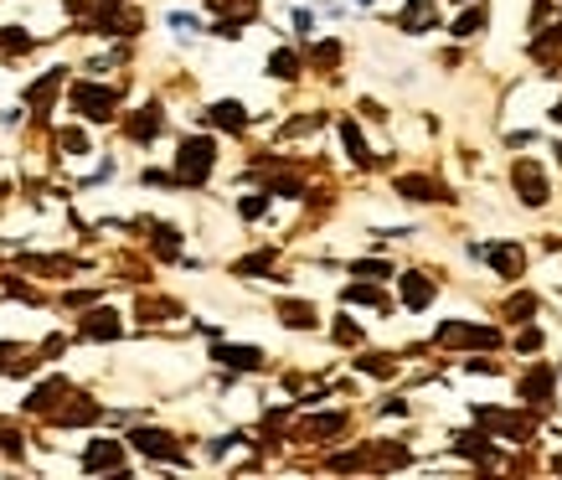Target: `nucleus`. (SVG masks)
Wrapping results in <instances>:
<instances>
[{
    "label": "nucleus",
    "mask_w": 562,
    "mask_h": 480,
    "mask_svg": "<svg viewBox=\"0 0 562 480\" xmlns=\"http://www.w3.org/2000/svg\"><path fill=\"white\" fill-rule=\"evenodd\" d=\"M300 72H305V57L294 47H273L269 52V78L273 83H300Z\"/></svg>",
    "instance_id": "nucleus-17"
},
{
    "label": "nucleus",
    "mask_w": 562,
    "mask_h": 480,
    "mask_svg": "<svg viewBox=\"0 0 562 480\" xmlns=\"http://www.w3.org/2000/svg\"><path fill=\"white\" fill-rule=\"evenodd\" d=\"M357 367L367 372V378H392V361L382 357V351H367V357H357Z\"/></svg>",
    "instance_id": "nucleus-34"
},
{
    "label": "nucleus",
    "mask_w": 562,
    "mask_h": 480,
    "mask_svg": "<svg viewBox=\"0 0 562 480\" xmlns=\"http://www.w3.org/2000/svg\"><path fill=\"white\" fill-rule=\"evenodd\" d=\"M78 470H88V476H124L130 470V445L114 439V434H93L83 455H78Z\"/></svg>",
    "instance_id": "nucleus-4"
},
{
    "label": "nucleus",
    "mask_w": 562,
    "mask_h": 480,
    "mask_svg": "<svg viewBox=\"0 0 562 480\" xmlns=\"http://www.w3.org/2000/svg\"><path fill=\"white\" fill-rule=\"evenodd\" d=\"M145 227H150L155 258H160V264H176V258H181V248H187V233H181L176 223H145Z\"/></svg>",
    "instance_id": "nucleus-14"
},
{
    "label": "nucleus",
    "mask_w": 562,
    "mask_h": 480,
    "mask_svg": "<svg viewBox=\"0 0 562 480\" xmlns=\"http://www.w3.org/2000/svg\"><path fill=\"white\" fill-rule=\"evenodd\" d=\"M63 88H68V63H57V68H47L42 78H32V83H26V93H21L26 114H32V120H42L52 103L63 99Z\"/></svg>",
    "instance_id": "nucleus-8"
},
{
    "label": "nucleus",
    "mask_w": 562,
    "mask_h": 480,
    "mask_svg": "<svg viewBox=\"0 0 562 480\" xmlns=\"http://www.w3.org/2000/svg\"><path fill=\"white\" fill-rule=\"evenodd\" d=\"M88 5H130V0H88Z\"/></svg>",
    "instance_id": "nucleus-41"
},
{
    "label": "nucleus",
    "mask_w": 562,
    "mask_h": 480,
    "mask_svg": "<svg viewBox=\"0 0 562 480\" xmlns=\"http://www.w3.org/2000/svg\"><path fill=\"white\" fill-rule=\"evenodd\" d=\"M290 32L294 36H310V32H315V11H310V5H294V11H290Z\"/></svg>",
    "instance_id": "nucleus-35"
},
{
    "label": "nucleus",
    "mask_w": 562,
    "mask_h": 480,
    "mask_svg": "<svg viewBox=\"0 0 562 480\" xmlns=\"http://www.w3.org/2000/svg\"><path fill=\"white\" fill-rule=\"evenodd\" d=\"M26 120H32V114H26V103H5V109H0V130H21Z\"/></svg>",
    "instance_id": "nucleus-36"
},
{
    "label": "nucleus",
    "mask_w": 562,
    "mask_h": 480,
    "mask_svg": "<svg viewBox=\"0 0 562 480\" xmlns=\"http://www.w3.org/2000/svg\"><path fill=\"white\" fill-rule=\"evenodd\" d=\"M346 275L351 279H376V284H382V279H392V264L387 258H351V269H346Z\"/></svg>",
    "instance_id": "nucleus-25"
},
{
    "label": "nucleus",
    "mask_w": 562,
    "mask_h": 480,
    "mask_svg": "<svg viewBox=\"0 0 562 480\" xmlns=\"http://www.w3.org/2000/svg\"><path fill=\"white\" fill-rule=\"evenodd\" d=\"M243 445H254V439H248V434H243V429H233V434H217V439L206 445V460H227V455H233V449H243Z\"/></svg>",
    "instance_id": "nucleus-26"
},
{
    "label": "nucleus",
    "mask_w": 562,
    "mask_h": 480,
    "mask_svg": "<svg viewBox=\"0 0 562 480\" xmlns=\"http://www.w3.org/2000/svg\"><path fill=\"white\" fill-rule=\"evenodd\" d=\"M273 315H279L284 331H321V310L310 305V300H294V294H284V300L273 305Z\"/></svg>",
    "instance_id": "nucleus-13"
},
{
    "label": "nucleus",
    "mask_w": 562,
    "mask_h": 480,
    "mask_svg": "<svg viewBox=\"0 0 562 480\" xmlns=\"http://www.w3.org/2000/svg\"><path fill=\"white\" fill-rule=\"evenodd\" d=\"M68 346H72V336H63V331H52V336H42V342H36V357H42V361H57L63 351H68Z\"/></svg>",
    "instance_id": "nucleus-31"
},
{
    "label": "nucleus",
    "mask_w": 562,
    "mask_h": 480,
    "mask_svg": "<svg viewBox=\"0 0 562 480\" xmlns=\"http://www.w3.org/2000/svg\"><path fill=\"white\" fill-rule=\"evenodd\" d=\"M330 342L336 346H361V326L351 315H336V326H330Z\"/></svg>",
    "instance_id": "nucleus-30"
},
{
    "label": "nucleus",
    "mask_w": 562,
    "mask_h": 480,
    "mask_svg": "<svg viewBox=\"0 0 562 480\" xmlns=\"http://www.w3.org/2000/svg\"><path fill=\"white\" fill-rule=\"evenodd\" d=\"M217 171V135L202 130V135H187L176 145L171 155V176H176V191H202Z\"/></svg>",
    "instance_id": "nucleus-2"
},
{
    "label": "nucleus",
    "mask_w": 562,
    "mask_h": 480,
    "mask_svg": "<svg viewBox=\"0 0 562 480\" xmlns=\"http://www.w3.org/2000/svg\"><path fill=\"white\" fill-rule=\"evenodd\" d=\"M47 424L57 434H72V429H93V424H103V403L99 398H88V393H78V388H72L68 398H63V403H57V409L47 413Z\"/></svg>",
    "instance_id": "nucleus-7"
},
{
    "label": "nucleus",
    "mask_w": 562,
    "mask_h": 480,
    "mask_svg": "<svg viewBox=\"0 0 562 480\" xmlns=\"http://www.w3.org/2000/svg\"><path fill=\"white\" fill-rule=\"evenodd\" d=\"M346 429H351L346 413H310V418H300V439L305 445H336Z\"/></svg>",
    "instance_id": "nucleus-12"
},
{
    "label": "nucleus",
    "mask_w": 562,
    "mask_h": 480,
    "mask_svg": "<svg viewBox=\"0 0 562 480\" xmlns=\"http://www.w3.org/2000/svg\"><path fill=\"white\" fill-rule=\"evenodd\" d=\"M52 145H57V155H68V160H83V155H93V135L83 130V120L68 124V130H57V135H52Z\"/></svg>",
    "instance_id": "nucleus-16"
},
{
    "label": "nucleus",
    "mask_w": 562,
    "mask_h": 480,
    "mask_svg": "<svg viewBox=\"0 0 562 480\" xmlns=\"http://www.w3.org/2000/svg\"><path fill=\"white\" fill-rule=\"evenodd\" d=\"M124 315L114 305H99V300H93V305L83 310V315H78V326H72V342H88V346H109V342H124Z\"/></svg>",
    "instance_id": "nucleus-5"
},
{
    "label": "nucleus",
    "mask_w": 562,
    "mask_h": 480,
    "mask_svg": "<svg viewBox=\"0 0 562 480\" xmlns=\"http://www.w3.org/2000/svg\"><path fill=\"white\" fill-rule=\"evenodd\" d=\"M357 5H372V0H357Z\"/></svg>",
    "instance_id": "nucleus-42"
},
{
    "label": "nucleus",
    "mask_w": 562,
    "mask_h": 480,
    "mask_svg": "<svg viewBox=\"0 0 562 480\" xmlns=\"http://www.w3.org/2000/svg\"><path fill=\"white\" fill-rule=\"evenodd\" d=\"M273 248H258V254H243V258H233V275L238 279H263V275H273Z\"/></svg>",
    "instance_id": "nucleus-19"
},
{
    "label": "nucleus",
    "mask_w": 562,
    "mask_h": 480,
    "mask_svg": "<svg viewBox=\"0 0 562 480\" xmlns=\"http://www.w3.org/2000/svg\"><path fill=\"white\" fill-rule=\"evenodd\" d=\"M516 176H521V187H527V191H521V197H527L531 206L542 202V197H547V181H542V171H531V166H521V171H516Z\"/></svg>",
    "instance_id": "nucleus-33"
},
{
    "label": "nucleus",
    "mask_w": 562,
    "mask_h": 480,
    "mask_svg": "<svg viewBox=\"0 0 562 480\" xmlns=\"http://www.w3.org/2000/svg\"><path fill=\"white\" fill-rule=\"evenodd\" d=\"M202 124L212 130V135H248L254 109H248V103H238V99H217V103H206Z\"/></svg>",
    "instance_id": "nucleus-10"
},
{
    "label": "nucleus",
    "mask_w": 562,
    "mask_h": 480,
    "mask_svg": "<svg viewBox=\"0 0 562 480\" xmlns=\"http://www.w3.org/2000/svg\"><path fill=\"white\" fill-rule=\"evenodd\" d=\"M428 300H434V284H428L424 275H403V305H408V310H424Z\"/></svg>",
    "instance_id": "nucleus-24"
},
{
    "label": "nucleus",
    "mask_w": 562,
    "mask_h": 480,
    "mask_svg": "<svg viewBox=\"0 0 562 480\" xmlns=\"http://www.w3.org/2000/svg\"><path fill=\"white\" fill-rule=\"evenodd\" d=\"M336 135H341V145H346V155L357 160V166H372V150H367V139H361V130L351 120H341L336 124Z\"/></svg>",
    "instance_id": "nucleus-22"
},
{
    "label": "nucleus",
    "mask_w": 562,
    "mask_h": 480,
    "mask_svg": "<svg viewBox=\"0 0 562 480\" xmlns=\"http://www.w3.org/2000/svg\"><path fill=\"white\" fill-rule=\"evenodd\" d=\"M0 460H11V465L26 460V434L16 424H0Z\"/></svg>",
    "instance_id": "nucleus-23"
},
{
    "label": "nucleus",
    "mask_w": 562,
    "mask_h": 480,
    "mask_svg": "<svg viewBox=\"0 0 562 480\" xmlns=\"http://www.w3.org/2000/svg\"><path fill=\"white\" fill-rule=\"evenodd\" d=\"M397 191H403L408 202H428V197H439V187H428L424 176H403V181H397Z\"/></svg>",
    "instance_id": "nucleus-32"
},
{
    "label": "nucleus",
    "mask_w": 562,
    "mask_h": 480,
    "mask_svg": "<svg viewBox=\"0 0 562 480\" xmlns=\"http://www.w3.org/2000/svg\"><path fill=\"white\" fill-rule=\"evenodd\" d=\"M32 47H36V36L26 32V26H16V21L0 26V57H26Z\"/></svg>",
    "instance_id": "nucleus-20"
},
{
    "label": "nucleus",
    "mask_w": 562,
    "mask_h": 480,
    "mask_svg": "<svg viewBox=\"0 0 562 480\" xmlns=\"http://www.w3.org/2000/svg\"><path fill=\"white\" fill-rule=\"evenodd\" d=\"M305 57V68H315V72H336L341 68V57H346V47L336 42V36H325V42H310V52H300Z\"/></svg>",
    "instance_id": "nucleus-15"
},
{
    "label": "nucleus",
    "mask_w": 562,
    "mask_h": 480,
    "mask_svg": "<svg viewBox=\"0 0 562 480\" xmlns=\"http://www.w3.org/2000/svg\"><path fill=\"white\" fill-rule=\"evenodd\" d=\"M166 26H171L181 42H191V36H206L202 16H191V11H171V16H166Z\"/></svg>",
    "instance_id": "nucleus-27"
},
{
    "label": "nucleus",
    "mask_w": 562,
    "mask_h": 480,
    "mask_svg": "<svg viewBox=\"0 0 562 480\" xmlns=\"http://www.w3.org/2000/svg\"><path fill=\"white\" fill-rule=\"evenodd\" d=\"M114 171H120V160H114V155H103L99 166H93V171L78 181V191H93V187H103V181H114Z\"/></svg>",
    "instance_id": "nucleus-28"
},
{
    "label": "nucleus",
    "mask_w": 562,
    "mask_h": 480,
    "mask_svg": "<svg viewBox=\"0 0 562 480\" xmlns=\"http://www.w3.org/2000/svg\"><path fill=\"white\" fill-rule=\"evenodd\" d=\"M68 393H72L68 378H42V382H32V388H26V398H21V413H26V418H47V413L57 409V403H63Z\"/></svg>",
    "instance_id": "nucleus-11"
},
{
    "label": "nucleus",
    "mask_w": 562,
    "mask_h": 480,
    "mask_svg": "<svg viewBox=\"0 0 562 480\" xmlns=\"http://www.w3.org/2000/svg\"><path fill=\"white\" fill-rule=\"evenodd\" d=\"M93 300H99V290H72V294H63V305H68V310H88Z\"/></svg>",
    "instance_id": "nucleus-39"
},
{
    "label": "nucleus",
    "mask_w": 562,
    "mask_h": 480,
    "mask_svg": "<svg viewBox=\"0 0 562 480\" xmlns=\"http://www.w3.org/2000/svg\"><path fill=\"white\" fill-rule=\"evenodd\" d=\"M206 357H212V367H222V372H233V378H243V372H263V367H269V351H263V346H248V342H222V336H212V346H206Z\"/></svg>",
    "instance_id": "nucleus-6"
},
{
    "label": "nucleus",
    "mask_w": 562,
    "mask_h": 480,
    "mask_svg": "<svg viewBox=\"0 0 562 480\" xmlns=\"http://www.w3.org/2000/svg\"><path fill=\"white\" fill-rule=\"evenodd\" d=\"M480 26H485V11H464V16L454 21V32H460V36H475Z\"/></svg>",
    "instance_id": "nucleus-38"
},
{
    "label": "nucleus",
    "mask_w": 562,
    "mask_h": 480,
    "mask_svg": "<svg viewBox=\"0 0 562 480\" xmlns=\"http://www.w3.org/2000/svg\"><path fill=\"white\" fill-rule=\"evenodd\" d=\"M124 445H130V455H139V460L150 465H176V470H187L191 455H187V439L176 429H160V424H130V434H124Z\"/></svg>",
    "instance_id": "nucleus-3"
},
{
    "label": "nucleus",
    "mask_w": 562,
    "mask_h": 480,
    "mask_svg": "<svg viewBox=\"0 0 562 480\" xmlns=\"http://www.w3.org/2000/svg\"><path fill=\"white\" fill-rule=\"evenodd\" d=\"M120 130H124V139H130V145H155V139L166 135V103H160V99L139 103L130 120H120Z\"/></svg>",
    "instance_id": "nucleus-9"
},
{
    "label": "nucleus",
    "mask_w": 562,
    "mask_h": 480,
    "mask_svg": "<svg viewBox=\"0 0 562 480\" xmlns=\"http://www.w3.org/2000/svg\"><path fill=\"white\" fill-rule=\"evenodd\" d=\"M63 103L72 109V120L83 124H120V103L124 93L114 83H103V78H72L68 88H63Z\"/></svg>",
    "instance_id": "nucleus-1"
},
{
    "label": "nucleus",
    "mask_w": 562,
    "mask_h": 480,
    "mask_svg": "<svg viewBox=\"0 0 562 480\" xmlns=\"http://www.w3.org/2000/svg\"><path fill=\"white\" fill-rule=\"evenodd\" d=\"M346 305H367V310H392V300L382 290H376V279H351L341 290Z\"/></svg>",
    "instance_id": "nucleus-18"
},
{
    "label": "nucleus",
    "mask_w": 562,
    "mask_h": 480,
    "mask_svg": "<svg viewBox=\"0 0 562 480\" xmlns=\"http://www.w3.org/2000/svg\"><path fill=\"white\" fill-rule=\"evenodd\" d=\"M139 187H160V191H176V176L171 171H139Z\"/></svg>",
    "instance_id": "nucleus-37"
},
{
    "label": "nucleus",
    "mask_w": 562,
    "mask_h": 480,
    "mask_svg": "<svg viewBox=\"0 0 562 480\" xmlns=\"http://www.w3.org/2000/svg\"><path fill=\"white\" fill-rule=\"evenodd\" d=\"M397 26H403V32H428V26H434V0H408Z\"/></svg>",
    "instance_id": "nucleus-21"
},
{
    "label": "nucleus",
    "mask_w": 562,
    "mask_h": 480,
    "mask_svg": "<svg viewBox=\"0 0 562 480\" xmlns=\"http://www.w3.org/2000/svg\"><path fill=\"white\" fill-rule=\"evenodd\" d=\"M16 351H21V342H0V378L11 372V361H16Z\"/></svg>",
    "instance_id": "nucleus-40"
},
{
    "label": "nucleus",
    "mask_w": 562,
    "mask_h": 480,
    "mask_svg": "<svg viewBox=\"0 0 562 480\" xmlns=\"http://www.w3.org/2000/svg\"><path fill=\"white\" fill-rule=\"evenodd\" d=\"M269 212V191H248V197H238V217L243 223H258Z\"/></svg>",
    "instance_id": "nucleus-29"
}]
</instances>
